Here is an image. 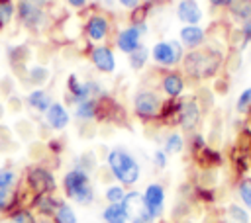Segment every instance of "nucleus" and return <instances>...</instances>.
Instances as JSON below:
<instances>
[{
    "mask_svg": "<svg viewBox=\"0 0 251 223\" xmlns=\"http://www.w3.org/2000/svg\"><path fill=\"white\" fill-rule=\"evenodd\" d=\"M90 63L104 74H112L116 70V57L108 45H92L90 47Z\"/></svg>",
    "mask_w": 251,
    "mask_h": 223,
    "instance_id": "nucleus-11",
    "label": "nucleus"
},
{
    "mask_svg": "<svg viewBox=\"0 0 251 223\" xmlns=\"http://www.w3.org/2000/svg\"><path fill=\"white\" fill-rule=\"evenodd\" d=\"M126 215H127V223H155L157 219L149 213L145 201H143V194L137 190H129L126 192V198L122 201Z\"/></svg>",
    "mask_w": 251,
    "mask_h": 223,
    "instance_id": "nucleus-8",
    "label": "nucleus"
},
{
    "mask_svg": "<svg viewBox=\"0 0 251 223\" xmlns=\"http://www.w3.org/2000/svg\"><path fill=\"white\" fill-rule=\"evenodd\" d=\"M49 80V68H45V67H31L27 72H25V82L29 84V86H35V88H39V86H43L45 82Z\"/></svg>",
    "mask_w": 251,
    "mask_h": 223,
    "instance_id": "nucleus-28",
    "label": "nucleus"
},
{
    "mask_svg": "<svg viewBox=\"0 0 251 223\" xmlns=\"http://www.w3.org/2000/svg\"><path fill=\"white\" fill-rule=\"evenodd\" d=\"M8 223H37V217L27 207H18L8 215Z\"/></svg>",
    "mask_w": 251,
    "mask_h": 223,
    "instance_id": "nucleus-32",
    "label": "nucleus"
},
{
    "mask_svg": "<svg viewBox=\"0 0 251 223\" xmlns=\"http://www.w3.org/2000/svg\"><path fill=\"white\" fill-rule=\"evenodd\" d=\"M141 37L143 35L137 31L135 25H127V27H124V29L118 31V35H116V47L122 53L129 55V53H133L141 45Z\"/></svg>",
    "mask_w": 251,
    "mask_h": 223,
    "instance_id": "nucleus-16",
    "label": "nucleus"
},
{
    "mask_svg": "<svg viewBox=\"0 0 251 223\" xmlns=\"http://www.w3.org/2000/svg\"><path fill=\"white\" fill-rule=\"evenodd\" d=\"M75 115L80 121H92L98 117V100H84L75 106Z\"/></svg>",
    "mask_w": 251,
    "mask_h": 223,
    "instance_id": "nucleus-25",
    "label": "nucleus"
},
{
    "mask_svg": "<svg viewBox=\"0 0 251 223\" xmlns=\"http://www.w3.org/2000/svg\"><path fill=\"white\" fill-rule=\"evenodd\" d=\"M0 29H2V27H0Z\"/></svg>",
    "mask_w": 251,
    "mask_h": 223,
    "instance_id": "nucleus-46",
    "label": "nucleus"
},
{
    "mask_svg": "<svg viewBox=\"0 0 251 223\" xmlns=\"http://www.w3.org/2000/svg\"><path fill=\"white\" fill-rule=\"evenodd\" d=\"M63 192L71 201H75L78 205H90L94 201V188L90 184V174L76 166L65 172Z\"/></svg>",
    "mask_w": 251,
    "mask_h": 223,
    "instance_id": "nucleus-3",
    "label": "nucleus"
},
{
    "mask_svg": "<svg viewBox=\"0 0 251 223\" xmlns=\"http://www.w3.org/2000/svg\"><path fill=\"white\" fill-rule=\"evenodd\" d=\"M208 145V141H206V137L202 135V133H190V139H188V147H190V153L192 155H196L198 151H202L204 147Z\"/></svg>",
    "mask_w": 251,
    "mask_h": 223,
    "instance_id": "nucleus-37",
    "label": "nucleus"
},
{
    "mask_svg": "<svg viewBox=\"0 0 251 223\" xmlns=\"http://www.w3.org/2000/svg\"><path fill=\"white\" fill-rule=\"evenodd\" d=\"M239 35H241V41H243V49L251 43V22H243L239 27Z\"/></svg>",
    "mask_w": 251,
    "mask_h": 223,
    "instance_id": "nucleus-39",
    "label": "nucleus"
},
{
    "mask_svg": "<svg viewBox=\"0 0 251 223\" xmlns=\"http://www.w3.org/2000/svg\"><path fill=\"white\" fill-rule=\"evenodd\" d=\"M249 63H251V53H249Z\"/></svg>",
    "mask_w": 251,
    "mask_h": 223,
    "instance_id": "nucleus-45",
    "label": "nucleus"
},
{
    "mask_svg": "<svg viewBox=\"0 0 251 223\" xmlns=\"http://www.w3.org/2000/svg\"><path fill=\"white\" fill-rule=\"evenodd\" d=\"M75 164H76V168H80V170H84V172H92L94 168H96V158H94V153H82L76 160H75Z\"/></svg>",
    "mask_w": 251,
    "mask_h": 223,
    "instance_id": "nucleus-36",
    "label": "nucleus"
},
{
    "mask_svg": "<svg viewBox=\"0 0 251 223\" xmlns=\"http://www.w3.org/2000/svg\"><path fill=\"white\" fill-rule=\"evenodd\" d=\"M226 63V55L218 45H204L200 49L188 51L182 59L184 78L192 80H208L216 76Z\"/></svg>",
    "mask_w": 251,
    "mask_h": 223,
    "instance_id": "nucleus-1",
    "label": "nucleus"
},
{
    "mask_svg": "<svg viewBox=\"0 0 251 223\" xmlns=\"http://www.w3.org/2000/svg\"><path fill=\"white\" fill-rule=\"evenodd\" d=\"M235 112L239 115H249L251 113V86L243 88L235 100Z\"/></svg>",
    "mask_w": 251,
    "mask_h": 223,
    "instance_id": "nucleus-31",
    "label": "nucleus"
},
{
    "mask_svg": "<svg viewBox=\"0 0 251 223\" xmlns=\"http://www.w3.org/2000/svg\"><path fill=\"white\" fill-rule=\"evenodd\" d=\"M16 16L25 27H41L47 22V14L41 10V6H35L27 0H20L16 4Z\"/></svg>",
    "mask_w": 251,
    "mask_h": 223,
    "instance_id": "nucleus-9",
    "label": "nucleus"
},
{
    "mask_svg": "<svg viewBox=\"0 0 251 223\" xmlns=\"http://www.w3.org/2000/svg\"><path fill=\"white\" fill-rule=\"evenodd\" d=\"M149 57H151V55H149V49L143 47V45H139L133 53H129L127 61H129V67H131L133 70H141V68L147 65V59H149Z\"/></svg>",
    "mask_w": 251,
    "mask_h": 223,
    "instance_id": "nucleus-30",
    "label": "nucleus"
},
{
    "mask_svg": "<svg viewBox=\"0 0 251 223\" xmlns=\"http://www.w3.org/2000/svg\"><path fill=\"white\" fill-rule=\"evenodd\" d=\"M84 33L88 37L90 43H96V41H104L110 33V22L106 16H100V14H92L84 25Z\"/></svg>",
    "mask_w": 251,
    "mask_h": 223,
    "instance_id": "nucleus-14",
    "label": "nucleus"
},
{
    "mask_svg": "<svg viewBox=\"0 0 251 223\" xmlns=\"http://www.w3.org/2000/svg\"><path fill=\"white\" fill-rule=\"evenodd\" d=\"M220 223H251L249 209H245L241 203H227Z\"/></svg>",
    "mask_w": 251,
    "mask_h": 223,
    "instance_id": "nucleus-21",
    "label": "nucleus"
},
{
    "mask_svg": "<svg viewBox=\"0 0 251 223\" xmlns=\"http://www.w3.org/2000/svg\"><path fill=\"white\" fill-rule=\"evenodd\" d=\"M176 18L184 25H198L204 18V12L196 0H178L176 4Z\"/></svg>",
    "mask_w": 251,
    "mask_h": 223,
    "instance_id": "nucleus-13",
    "label": "nucleus"
},
{
    "mask_svg": "<svg viewBox=\"0 0 251 223\" xmlns=\"http://www.w3.org/2000/svg\"><path fill=\"white\" fill-rule=\"evenodd\" d=\"M102 221L104 223H127V215L122 203H108L102 209Z\"/></svg>",
    "mask_w": 251,
    "mask_h": 223,
    "instance_id": "nucleus-24",
    "label": "nucleus"
},
{
    "mask_svg": "<svg viewBox=\"0 0 251 223\" xmlns=\"http://www.w3.org/2000/svg\"><path fill=\"white\" fill-rule=\"evenodd\" d=\"M22 207V194L18 190H0V213H12Z\"/></svg>",
    "mask_w": 251,
    "mask_h": 223,
    "instance_id": "nucleus-23",
    "label": "nucleus"
},
{
    "mask_svg": "<svg viewBox=\"0 0 251 223\" xmlns=\"http://www.w3.org/2000/svg\"><path fill=\"white\" fill-rule=\"evenodd\" d=\"M131 104H133L135 115L141 121H153V119H159V115H161L163 100L153 90H137Z\"/></svg>",
    "mask_w": 251,
    "mask_h": 223,
    "instance_id": "nucleus-6",
    "label": "nucleus"
},
{
    "mask_svg": "<svg viewBox=\"0 0 251 223\" xmlns=\"http://www.w3.org/2000/svg\"><path fill=\"white\" fill-rule=\"evenodd\" d=\"M161 90L167 94V98H180L186 90L184 74H180L176 70H167L161 76Z\"/></svg>",
    "mask_w": 251,
    "mask_h": 223,
    "instance_id": "nucleus-15",
    "label": "nucleus"
},
{
    "mask_svg": "<svg viewBox=\"0 0 251 223\" xmlns=\"http://www.w3.org/2000/svg\"><path fill=\"white\" fill-rule=\"evenodd\" d=\"M192 156H194V160H196L204 170H208V168H218V166L224 162L222 153H220L216 147H212V145H206L202 151H198V153L192 155Z\"/></svg>",
    "mask_w": 251,
    "mask_h": 223,
    "instance_id": "nucleus-19",
    "label": "nucleus"
},
{
    "mask_svg": "<svg viewBox=\"0 0 251 223\" xmlns=\"http://www.w3.org/2000/svg\"><path fill=\"white\" fill-rule=\"evenodd\" d=\"M47 147H49L53 153H59V151L63 149V143H61V141H57V139H51V141L47 143Z\"/></svg>",
    "mask_w": 251,
    "mask_h": 223,
    "instance_id": "nucleus-42",
    "label": "nucleus"
},
{
    "mask_svg": "<svg viewBox=\"0 0 251 223\" xmlns=\"http://www.w3.org/2000/svg\"><path fill=\"white\" fill-rule=\"evenodd\" d=\"M184 145H186V141H184L182 133L171 131V133L165 137V141H163V151H165L167 155H180V153L184 151Z\"/></svg>",
    "mask_w": 251,
    "mask_h": 223,
    "instance_id": "nucleus-26",
    "label": "nucleus"
},
{
    "mask_svg": "<svg viewBox=\"0 0 251 223\" xmlns=\"http://www.w3.org/2000/svg\"><path fill=\"white\" fill-rule=\"evenodd\" d=\"M165 198H167L165 188H163V184H159V182H151V184H147V188L143 190V201H145L149 213H151L155 219H159V217L163 215V211H165Z\"/></svg>",
    "mask_w": 251,
    "mask_h": 223,
    "instance_id": "nucleus-10",
    "label": "nucleus"
},
{
    "mask_svg": "<svg viewBox=\"0 0 251 223\" xmlns=\"http://www.w3.org/2000/svg\"><path fill=\"white\" fill-rule=\"evenodd\" d=\"M149 55L155 65H159L163 68H173L182 63L186 53L178 39H161L151 47Z\"/></svg>",
    "mask_w": 251,
    "mask_h": 223,
    "instance_id": "nucleus-4",
    "label": "nucleus"
},
{
    "mask_svg": "<svg viewBox=\"0 0 251 223\" xmlns=\"http://www.w3.org/2000/svg\"><path fill=\"white\" fill-rule=\"evenodd\" d=\"M18 184V172L10 166L0 168V190H14Z\"/></svg>",
    "mask_w": 251,
    "mask_h": 223,
    "instance_id": "nucleus-33",
    "label": "nucleus"
},
{
    "mask_svg": "<svg viewBox=\"0 0 251 223\" xmlns=\"http://www.w3.org/2000/svg\"><path fill=\"white\" fill-rule=\"evenodd\" d=\"M104 198H106L108 203H122L124 198H126V190H124L122 184H110L104 190Z\"/></svg>",
    "mask_w": 251,
    "mask_h": 223,
    "instance_id": "nucleus-34",
    "label": "nucleus"
},
{
    "mask_svg": "<svg viewBox=\"0 0 251 223\" xmlns=\"http://www.w3.org/2000/svg\"><path fill=\"white\" fill-rule=\"evenodd\" d=\"M118 4L131 12V10H135V8L139 6V0H118Z\"/></svg>",
    "mask_w": 251,
    "mask_h": 223,
    "instance_id": "nucleus-41",
    "label": "nucleus"
},
{
    "mask_svg": "<svg viewBox=\"0 0 251 223\" xmlns=\"http://www.w3.org/2000/svg\"><path fill=\"white\" fill-rule=\"evenodd\" d=\"M61 200H57L53 194H39L31 198V209L39 213V217H53L57 205Z\"/></svg>",
    "mask_w": 251,
    "mask_h": 223,
    "instance_id": "nucleus-18",
    "label": "nucleus"
},
{
    "mask_svg": "<svg viewBox=\"0 0 251 223\" xmlns=\"http://www.w3.org/2000/svg\"><path fill=\"white\" fill-rule=\"evenodd\" d=\"M208 2H210V6H212V8L220 10V8H229L233 0H208Z\"/></svg>",
    "mask_w": 251,
    "mask_h": 223,
    "instance_id": "nucleus-40",
    "label": "nucleus"
},
{
    "mask_svg": "<svg viewBox=\"0 0 251 223\" xmlns=\"http://www.w3.org/2000/svg\"><path fill=\"white\" fill-rule=\"evenodd\" d=\"M51 104H53V98H51V94L45 88H33L27 94V106L33 108L39 113H45Z\"/></svg>",
    "mask_w": 251,
    "mask_h": 223,
    "instance_id": "nucleus-20",
    "label": "nucleus"
},
{
    "mask_svg": "<svg viewBox=\"0 0 251 223\" xmlns=\"http://www.w3.org/2000/svg\"><path fill=\"white\" fill-rule=\"evenodd\" d=\"M180 106H178V125L184 133H196V129L202 123L204 108L196 96H180Z\"/></svg>",
    "mask_w": 251,
    "mask_h": 223,
    "instance_id": "nucleus-5",
    "label": "nucleus"
},
{
    "mask_svg": "<svg viewBox=\"0 0 251 223\" xmlns=\"http://www.w3.org/2000/svg\"><path fill=\"white\" fill-rule=\"evenodd\" d=\"M153 164H155V168H159V170L167 168V164H169V155H167L163 149H157V151L153 153Z\"/></svg>",
    "mask_w": 251,
    "mask_h": 223,
    "instance_id": "nucleus-38",
    "label": "nucleus"
},
{
    "mask_svg": "<svg viewBox=\"0 0 251 223\" xmlns=\"http://www.w3.org/2000/svg\"><path fill=\"white\" fill-rule=\"evenodd\" d=\"M86 2H88V0H67V4H69L71 8H82V6H86Z\"/></svg>",
    "mask_w": 251,
    "mask_h": 223,
    "instance_id": "nucleus-43",
    "label": "nucleus"
},
{
    "mask_svg": "<svg viewBox=\"0 0 251 223\" xmlns=\"http://www.w3.org/2000/svg\"><path fill=\"white\" fill-rule=\"evenodd\" d=\"M71 117H69V112L63 104L59 102H53L49 106V110L45 112V123L53 129V131H63L67 125H69Z\"/></svg>",
    "mask_w": 251,
    "mask_h": 223,
    "instance_id": "nucleus-17",
    "label": "nucleus"
},
{
    "mask_svg": "<svg viewBox=\"0 0 251 223\" xmlns=\"http://www.w3.org/2000/svg\"><path fill=\"white\" fill-rule=\"evenodd\" d=\"M106 164L112 176L122 184V186H135L139 176H141V166L133 158L131 153L124 149H112L106 155Z\"/></svg>",
    "mask_w": 251,
    "mask_h": 223,
    "instance_id": "nucleus-2",
    "label": "nucleus"
},
{
    "mask_svg": "<svg viewBox=\"0 0 251 223\" xmlns=\"http://www.w3.org/2000/svg\"><path fill=\"white\" fill-rule=\"evenodd\" d=\"M16 14V6L12 0H0V27H6Z\"/></svg>",
    "mask_w": 251,
    "mask_h": 223,
    "instance_id": "nucleus-35",
    "label": "nucleus"
},
{
    "mask_svg": "<svg viewBox=\"0 0 251 223\" xmlns=\"http://www.w3.org/2000/svg\"><path fill=\"white\" fill-rule=\"evenodd\" d=\"M178 41L184 49L194 51L206 45L208 41V31L202 25H182L178 31Z\"/></svg>",
    "mask_w": 251,
    "mask_h": 223,
    "instance_id": "nucleus-12",
    "label": "nucleus"
},
{
    "mask_svg": "<svg viewBox=\"0 0 251 223\" xmlns=\"http://www.w3.org/2000/svg\"><path fill=\"white\" fill-rule=\"evenodd\" d=\"M51 219H53L55 223H78L75 209H73L67 201H63V200H61V203L57 205V209H55V213H53Z\"/></svg>",
    "mask_w": 251,
    "mask_h": 223,
    "instance_id": "nucleus-29",
    "label": "nucleus"
},
{
    "mask_svg": "<svg viewBox=\"0 0 251 223\" xmlns=\"http://www.w3.org/2000/svg\"><path fill=\"white\" fill-rule=\"evenodd\" d=\"M229 20L235 23H243V22H251V0H233L231 6L227 8Z\"/></svg>",
    "mask_w": 251,
    "mask_h": 223,
    "instance_id": "nucleus-22",
    "label": "nucleus"
},
{
    "mask_svg": "<svg viewBox=\"0 0 251 223\" xmlns=\"http://www.w3.org/2000/svg\"><path fill=\"white\" fill-rule=\"evenodd\" d=\"M180 223H192L190 219H180Z\"/></svg>",
    "mask_w": 251,
    "mask_h": 223,
    "instance_id": "nucleus-44",
    "label": "nucleus"
},
{
    "mask_svg": "<svg viewBox=\"0 0 251 223\" xmlns=\"http://www.w3.org/2000/svg\"><path fill=\"white\" fill-rule=\"evenodd\" d=\"M25 186L33 196L39 194H53L57 190V180L53 176V172L47 166L41 164H33L27 168L25 172Z\"/></svg>",
    "mask_w": 251,
    "mask_h": 223,
    "instance_id": "nucleus-7",
    "label": "nucleus"
},
{
    "mask_svg": "<svg viewBox=\"0 0 251 223\" xmlns=\"http://www.w3.org/2000/svg\"><path fill=\"white\" fill-rule=\"evenodd\" d=\"M235 192H237L241 205L251 211V176H247V174L239 176V180L235 184Z\"/></svg>",
    "mask_w": 251,
    "mask_h": 223,
    "instance_id": "nucleus-27",
    "label": "nucleus"
}]
</instances>
